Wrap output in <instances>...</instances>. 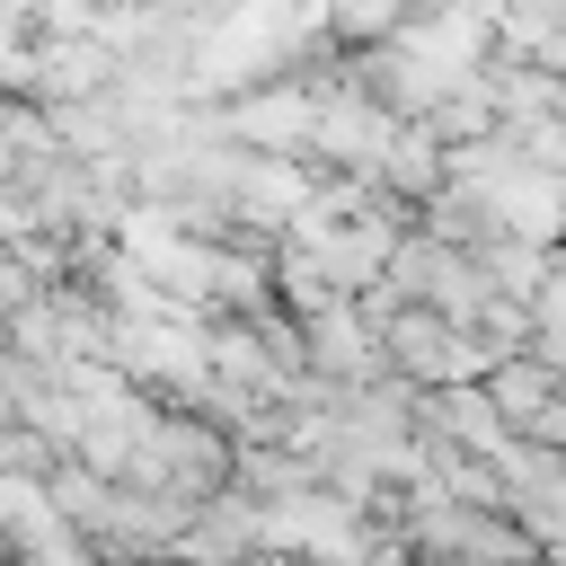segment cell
<instances>
[{
	"instance_id": "1",
	"label": "cell",
	"mask_w": 566,
	"mask_h": 566,
	"mask_svg": "<svg viewBox=\"0 0 566 566\" xmlns=\"http://www.w3.org/2000/svg\"><path fill=\"white\" fill-rule=\"evenodd\" d=\"M460 177L495 203V230H504V239H531V248L566 239V177L539 168L531 150H469Z\"/></svg>"
},
{
	"instance_id": "2",
	"label": "cell",
	"mask_w": 566,
	"mask_h": 566,
	"mask_svg": "<svg viewBox=\"0 0 566 566\" xmlns=\"http://www.w3.org/2000/svg\"><path fill=\"white\" fill-rule=\"evenodd\" d=\"M256 539H274V548H310V557L345 566L363 531H354V504H345V495H283L274 513H256Z\"/></svg>"
},
{
	"instance_id": "3",
	"label": "cell",
	"mask_w": 566,
	"mask_h": 566,
	"mask_svg": "<svg viewBox=\"0 0 566 566\" xmlns=\"http://www.w3.org/2000/svg\"><path fill=\"white\" fill-rule=\"evenodd\" d=\"M398 354H407L424 380H478V371H486V354H478V345H460V336H451V327H433V318H407V327H398Z\"/></svg>"
},
{
	"instance_id": "4",
	"label": "cell",
	"mask_w": 566,
	"mask_h": 566,
	"mask_svg": "<svg viewBox=\"0 0 566 566\" xmlns=\"http://www.w3.org/2000/svg\"><path fill=\"white\" fill-rule=\"evenodd\" d=\"M486 380H495L486 398L513 407V416H539V407H548V380H539V371H486Z\"/></svg>"
},
{
	"instance_id": "5",
	"label": "cell",
	"mask_w": 566,
	"mask_h": 566,
	"mask_svg": "<svg viewBox=\"0 0 566 566\" xmlns=\"http://www.w3.org/2000/svg\"><path fill=\"white\" fill-rule=\"evenodd\" d=\"M531 292H539V345H548V363H566V274H548Z\"/></svg>"
},
{
	"instance_id": "6",
	"label": "cell",
	"mask_w": 566,
	"mask_h": 566,
	"mask_svg": "<svg viewBox=\"0 0 566 566\" xmlns=\"http://www.w3.org/2000/svg\"><path fill=\"white\" fill-rule=\"evenodd\" d=\"M522 150H531L539 168H557V177H566V124H531V133H522Z\"/></svg>"
}]
</instances>
